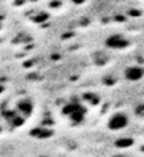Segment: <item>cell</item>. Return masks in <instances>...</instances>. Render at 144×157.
<instances>
[{
	"label": "cell",
	"instance_id": "cell-5",
	"mask_svg": "<svg viewBox=\"0 0 144 157\" xmlns=\"http://www.w3.org/2000/svg\"><path fill=\"white\" fill-rule=\"evenodd\" d=\"M144 70L141 66H130L124 70V77L128 82H140L143 78Z\"/></svg>",
	"mask_w": 144,
	"mask_h": 157
},
{
	"label": "cell",
	"instance_id": "cell-6",
	"mask_svg": "<svg viewBox=\"0 0 144 157\" xmlns=\"http://www.w3.org/2000/svg\"><path fill=\"white\" fill-rule=\"evenodd\" d=\"M2 92H4V86H2V85H0V94L2 93Z\"/></svg>",
	"mask_w": 144,
	"mask_h": 157
},
{
	"label": "cell",
	"instance_id": "cell-8",
	"mask_svg": "<svg viewBox=\"0 0 144 157\" xmlns=\"http://www.w3.org/2000/svg\"><path fill=\"white\" fill-rule=\"evenodd\" d=\"M2 29V23H1V21H0V29Z\"/></svg>",
	"mask_w": 144,
	"mask_h": 157
},
{
	"label": "cell",
	"instance_id": "cell-7",
	"mask_svg": "<svg viewBox=\"0 0 144 157\" xmlns=\"http://www.w3.org/2000/svg\"><path fill=\"white\" fill-rule=\"evenodd\" d=\"M112 157H125V156H123V155H114Z\"/></svg>",
	"mask_w": 144,
	"mask_h": 157
},
{
	"label": "cell",
	"instance_id": "cell-2",
	"mask_svg": "<svg viewBox=\"0 0 144 157\" xmlns=\"http://www.w3.org/2000/svg\"><path fill=\"white\" fill-rule=\"evenodd\" d=\"M128 123H130L128 115L125 114L124 112H115L109 117L107 121V128L113 132L122 131L127 128Z\"/></svg>",
	"mask_w": 144,
	"mask_h": 157
},
{
	"label": "cell",
	"instance_id": "cell-3",
	"mask_svg": "<svg viewBox=\"0 0 144 157\" xmlns=\"http://www.w3.org/2000/svg\"><path fill=\"white\" fill-rule=\"evenodd\" d=\"M130 45V41L122 34H112L105 40V47L109 50H124Z\"/></svg>",
	"mask_w": 144,
	"mask_h": 157
},
{
	"label": "cell",
	"instance_id": "cell-4",
	"mask_svg": "<svg viewBox=\"0 0 144 157\" xmlns=\"http://www.w3.org/2000/svg\"><path fill=\"white\" fill-rule=\"evenodd\" d=\"M15 111L20 115L21 118L26 119L32 115L33 111H34V104L29 98H21L17 102Z\"/></svg>",
	"mask_w": 144,
	"mask_h": 157
},
{
	"label": "cell",
	"instance_id": "cell-1",
	"mask_svg": "<svg viewBox=\"0 0 144 157\" xmlns=\"http://www.w3.org/2000/svg\"><path fill=\"white\" fill-rule=\"evenodd\" d=\"M86 113H87V109L84 107L82 103L79 102H71L64 105L62 109V114L68 121L74 124L83 122L86 118Z\"/></svg>",
	"mask_w": 144,
	"mask_h": 157
},
{
	"label": "cell",
	"instance_id": "cell-9",
	"mask_svg": "<svg viewBox=\"0 0 144 157\" xmlns=\"http://www.w3.org/2000/svg\"><path fill=\"white\" fill-rule=\"evenodd\" d=\"M0 122H1V121H0ZM0 130H1V124H0Z\"/></svg>",
	"mask_w": 144,
	"mask_h": 157
}]
</instances>
